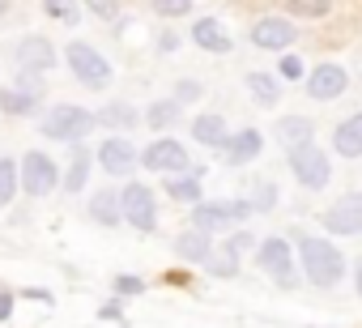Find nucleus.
Here are the masks:
<instances>
[{"mask_svg": "<svg viewBox=\"0 0 362 328\" xmlns=\"http://www.w3.org/2000/svg\"><path fill=\"white\" fill-rule=\"evenodd\" d=\"M13 60H18V69H30V73H52L60 56H56L52 39H43V35H26V39H18V43H13Z\"/></svg>", "mask_w": 362, "mask_h": 328, "instance_id": "12", "label": "nucleus"}, {"mask_svg": "<svg viewBox=\"0 0 362 328\" xmlns=\"http://www.w3.org/2000/svg\"><path fill=\"white\" fill-rule=\"evenodd\" d=\"M39 107H43V98L26 94V90H18V86H5V90H0V115H18V119H30Z\"/></svg>", "mask_w": 362, "mask_h": 328, "instance_id": "24", "label": "nucleus"}, {"mask_svg": "<svg viewBox=\"0 0 362 328\" xmlns=\"http://www.w3.org/2000/svg\"><path fill=\"white\" fill-rule=\"evenodd\" d=\"M354 290H358V298H362V260L354 264Z\"/></svg>", "mask_w": 362, "mask_h": 328, "instance_id": "43", "label": "nucleus"}, {"mask_svg": "<svg viewBox=\"0 0 362 328\" xmlns=\"http://www.w3.org/2000/svg\"><path fill=\"white\" fill-rule=\"evenodd\" d=\"M332 149L341 158H362V111H354L349 119L332 128Z\"/></svg>", "mask_w": 362, "mask_h": 328, "instance_id": "19", "label": "nucleus"}, {"mask_svg": "<svg viewBox=\"0 0 362 328\" xmlns=\"http://www.w3.org/2000/svg\"><path fill=\"white\" fill-rule=\"evenodd\" d=\"M18 197V162L13 158H0V209Z\"/></svg>", "mask_w": 362, "mask_h": 328, "instance_id": "29", "label": "nucleus"}, {"mask_svg": "<svg viewBox=\"0 0 362 328\" xmlns=\"http://www.w3.org/2000/svg\"><path fill=\"white\" fill-rule=\"evenodd\" d=\"M205 269H209L214 277H235V273H239V256H235L230 247H222V256H209Z\"/></svg>", "mask_w": 362, "mask_h": 328, "instance_id": "31", "label": "nucleus"}, {"mask_svg": "<svg viewBox=\"0 0 362 328\" xmlns=\"http://www.w3.org/2000/svg\"><path fill=\"white\" fill-rule=\"evenodd\" d=\"M9 315H13V294L0 290V320H9Z\"/></svg>", "mask_w": 362, "mask_h": 328, "instance_id": "42", "label": "nucleus"}, {"mask_svg": "<svg viewBox=\"0 0 362 328\" xmlns=\"http://www.w3.org/2000/svg\"><path fill=\"white\" fill-rule=\"evenodd\" d=\"M136 162L145 171H153V175H179V171H188V149L175 136H158V141L145 145V153Z\"/></svg>", "mask_w": 362, "mask_h": 328, "instance_id": "9", "label": "nucleus"}, {"mask_svg": "<svg viewBox=\"0 0 362 328\" xmlns=\"http://www.w3.org/2000/svg\"><path fill=\"white\" fill-rule=\"evenodd\" d=\"M119 218L132 226V230H141V235H153L158 230V201H153V192L145 188V184H124L119 188Z\"/></svg>", "mask_w": 362, "mask_h": 328, "instance_id": "7", "label": "nucleus"}, {"mask_svg": "<svg viewBox=\"0 0 362 328\" xmlns=\"http://www.w3.org/2000/svg\"><path fill=\"white\" fill-rule=\"evenodd\" d=\"M90 128H94V115H90L86 107H77V102H56V107L39 119V132H43L47 141H60V145L81 141Z\"/></svg>", "mask_w": 362, "mask_h": 328, "instance_id": "3", "label": "nucleus"}, {"mask_svg": "<svg viewBox=\"0 0 362 328\" xmlns=\"http://www.w3.org/2000/svg\"><path fill=\"white\" fill-rule=\"evenodd\" d=\"M111 286H115V298H132V294H145V281H141V277H132V273H119Z\"/></svg>", "mask_w": 362, "mask_h": 328, "instance_id": "36", "label": "nucleus"}, {"mask_svg": "<svg viewBox=\"0 0 362 328\" xmlns=\"http://www.w3.org/2000/svg\"><path fill=\"white\" fill-rule=\"evenodd\" d=\"M298 264H303V277L320 290H332L341 277H345V256L337 243L320 239V235H307L298 239Z\"/></svg>", "mask_w": 362, "mask_h": 328, "instance_id": "1", "label": "nucleus"}, {"mask_svg": "<svg viewBox=\"0 0 362 328\" xmlns=\"http://www.w3.org/2000/svg\"><path fill=\"white\" fill-rule=\"evenodd\" d=\"M43 13L56 18V22H64V26L81 22V5H77V0H43Z\"/></svg>", "mask_w": 362, "mask_h": 328, "instance_id": "28", "label": "nucleus"}, {"mask_svg": "<svg viewBox=\"0 0 362 328\" xmlns=\"http://www.w3.org/2000/svg\"><path fill=\"white\" fill-rule=\"evenodd\" d=\"M256 264L277 281V286H286V290H294L298 286V269H294V252H290V243L286 239H264L260 243V252H256Z\"/></svg>", "mask_w": 362, "mask_h": 328, "instance_id": "8", "label": "nucleus"}, {"mask_svg": "<svg viewBox=\"0 0 362 328\" xmlns=\"http://www.w3.org/2000/svg\"><path fill=\"white\" fill-rule=\"evenodd\" d=\"M69 153H73V162H69V171H60V188H64L69 197H77V192L86 188V180H90L94 158H90V149H86L81 141H73V145H69Z\"/></svg>", "mask_w": 362, "mask_h": 328, "instance_id": "16", "label": "nucleus"}, {"mask_svg": "<svg viewBox=\"0 0 362 328\" xmlns=\"http://www.w3.org/2000/svg\"><path fill=\"white\" fill-rule=\"evenodd\" d=\"M345 86H349V73H345L341 64H332V60H324V64H315V69L307 73V98H315V102L341 98Z\"/></svg>", "mask_w": 362, "mask_h": 328, "instance_id": "11", "label": "nucleus"}, {"mask_svg": "<svg viewBox=\"0 0 362 328\" xmlns=\"http://www.w3.org/2000/svg\"><path fill=\"white\" fill-rule=\"evenodd\" d=\"M226 136H230V128H226V119H222L218 111H201V115L192 119V141H201L205 149H222Z\"/></svg>", "mask_w": 362, "mask_h": 328, "instance_id": "20", "label": "nucleus"}, {"mask_svg": "<svg viewBox=\"0 0 362 328\" xmlns=\"http://www.w3.org/2000/svg\"><path fill=\"white\" fill-rule=\"evenodd\" d=\"M260 149H264V132L260 128H243V132L222 141V158L230 162V167H247L252 158H260Z\"/></svg>", "mask_w": 362, "mask_h": 328, "instance_id": "15", "label": "nucleus"}, {"mask_svg": "<svg viewBox=\"0 0 362 328\" xmlns=\"http://www.w3.org/2000/svg\"><path fill=\"white\" fill-rule=\"evenodd\" d=\"M277 77H281V81H303V77H307V69H303V60H298V56H281Z\"/></svg>", "mask_w": 362, "mask_h": 328, "instance_id": "37", "label": "nucleus"}, {"mask_svg": "<svg viewBox=\"0 0 362 328\" xmlns=\"http://www.w3.org/2000/svg\"><path fill=\"white\" fill-rule=\"evenodd\" d=\"M252 243H256V239H252V230H235V235H230V239H226V243H222V247H230V252H235V256H243V252H247V247H252Z\"/></svg>", "mask_w": 362, "mask_h": 328, "instance_id": "39", "label": "nucleus"}, {"mask_svg": "<svg viewBox=\"0 0 362 328\" xmlns=\"http://www.w3.org/2000/svg\"><path fill=\"white\" fill-rule=\"evenodd\" d=\"M9 13V0H0V18H5Z\"/></svg>", "mask_w": 362, "mask_h": 328, "instance_id": "44", "label": "nucleus"}, {"mask_svg": "<svg viewBox=\"0 0 362 328\" xmlns=\"http://www.w3.org/2000/svg\"><path fill=\"white\" fill-rule=\"evenodd\" d=\"M294 39H298V30H294L290 18H260V22L252 26V43H256L260 52H286Z\"/></svg>", "mask_w": 362, "mask_h": 328, "instance_id": "14", "label": "nucleus"}, {"mask_svg": "<svg viewBox=\"0 0 362 328\" xmlns=\"http://www.w3.org/2000/svg\"><path fill=\"white\" fill-rule=\"evenodd\" d=\"M192 43L201 47V52H214V56H226L235 43H230V35H226V26L218 22V18H201L197 26H192Z\"/></svg>", "mask_w": 362, "mask_h": 328, "instance_id": "17", "label": "nucleus"}, {"mask_svg": "<svg viewBox=\"0 0 362 328\" xmlns=\"http://www.w3.org/2000/svg\"><path fill=\"white\" fill-rule=\"evenodd\" d=\"M328 235H362V192H345L332 209H324Z\"/></svg>", "mask_w": 362, "mask_h": 328, "instance_id": "13", "label": "nucleus"}, {"mask_svg": "<svg viewBox=\"0 0 362 328\" xmlns=\"http://www.w3.org/2000/svg\"><path fill=\"white\" fill-rule=\"evenodd\" d=\"M179 115H184V107H179L175 98H158V102L145 111V124H149L153 132H166V128H175V124H179Z\"/></svg>", "mask_w": 362, "mask_h": 328, "instance_id": "27", "label": "nucleus"}, {"mask_svg": "<svg viewBox=\"0 0 362 328\" xmlns=\"http://www.w3.org/2000/svg\"><path fill=\"white\" fill-rule=\"evenodd\" d=\"M175 47H179V35L175 30H162L158 35V52H175Z\"/></svg>", "mask_w": 362, "mask_h": 328, "instance_id": "40", "label": "nucleus"}, {"mask_svg": "<svg viewBox=\"0 0 362 328\" xmlns=\"http://www.w3.org/2000/svg\"><path fill=\"white\" fill-rule=\"evenodd\" d=\"M13 86H18V90H26V94H35V98H43V94H47V81H43V73H30V69H22Z\"/></svg>", "mask_w": 362, "mask_h": 328, "instance_id": "34", "label": "nucleus"}, {"mask_svg": "<svg viewBox=\"0 0 362 328\" xmlns=\"http://www.w3.org/2000/svg\"><path fill=\"white\" fill-rule=\"evenodd\" d=\"M273 136H277L281 149H294V145H303V141H315V124H311L307 115H281V119L273 124Z\"/></svg>", "mask_w": 362, "mask_h": 328, "instance_id": "18", "label": "nucleus"}, {"mask_svg": "<svg viewBox=\"0 0 362 328\" xmlns=\"http://www.w3.org/2000/svg\"><path fill=\"white\" fill-rule=\"evenodd\" d=\"M201 180H205V167H188L179 175H166V192L184 205H197L201 201Z\"/></svg>", "mask_w": 362, "mask_h": 328, "instance_id": "21", "label": "nucleus"}, {"mask_svg": "<svg viewBox=\"0 0 362 328\" xmlns=\"http://www.w3.org/2000/svg\"><path fill=\"white\" fill-rule=\"evenodd\" d=\"M247 94H252L260 107H277V102H281V77L252 69V73H247Z\"/></svg>", "mask_w": 362, "mask_h": 328, "instance_id": "25", "label": "nucleus"}, {"mask_svg": "<svg viewBox=\"0 0 362 328\" xmlns=\"http://www.w3.org/2000/svg\"><path fill=\"white\" fill-rule=\"evenodd\" d=\"M290 13L294 18H328L332 13V0H290Z\"/></svg>", "mask_w": 362, "mask_h": 328, "instance_id": "30", "label": "nucleus"}, {"mask_svg": "<svg viewBox=\"0 0 362 328\" xmlns=\"http://www.w3.org/2000/svg\"><path fill=\"white\" fill-rule=\"evenodd\" d=\"M252 218L247 201H197L192 205V230L218 235V230H235Z\"/></svg>", "mask_w": 362, "mask_h": 328, "instance_id": "5", "label": "nucleus"}, {"mask_svg": "<svg viewBox=\"0 0 362 328\" xmlns=\"http://www.w3.org/2000/svg\"><path fill=\"white\" fill-rule=\"evenodd\" d=\"M98 167H103V175H115V180H124V175H132L136 171V145L128 141V136H107L103 145H98Z\"/></svg>", "mask_w": 362, "mask_h": 328, "instance_id": "10", "label": "nucleus"}, {"mask_svg": "<svg viewBox=\"0 0 362 328\" xmlns=\"http://www.w3.org/2000/svg\"><path fill=\"white\" fill-rule=\"evenodd\" d=\"M153 13L158 18H184V13H192V0H153Z\"/></svg>", "mask_w": 362, "mask_h": 328, "instance_id": "35", "label": "nucleus"}, {"mask_svg": "<svg viewBox=\"0 0 362 328\" xmlns=\"http://www.w3.org/2000/svg\"><path fill=\"white\" fill-rule=\"evenodd\" d=\"M197 98H201V86H197V81H179V86H175V102H179V107H184V102H197Z\"/></svg>", "mask_w": 362, "mask_h": 328, "instance_id": "38", "label": "nucleus"}, {"mask_svg": "<svg viewBox=\"0 0 362 328\" xmlns=\"http://www.w3.org/2000/svg\"><path fill=\"white\" fill-rule=\"evenodd\" d=\"M86 9L98 18V22H119V0H86Z\"/></svg>", "mask_w": 362, "mask_h": 328, "instance_id": "33", "label": "nucleus"}, {"mask_svg": "<svg viewBox=\"0 0 362 328\" xmlns=\"http://www.w3.org/2000/svg\"><path fill=\"white\" fill-rule=\"evenodd\" d=\"M18 184L26 197H52L60 188V167L47 149H26L22 167H18Z\"/></svg>", "mask_w": 362, "mask_h": 328, "instance_id": "4", "label": "nucleus"}, {"mask_svg": "<svg viewBox=\"0 0 362 328\" xmlns=\"http://www.w3.org/2000/svg\"><path fill=\"white\" fill-rule=\"evenodd\" d=\"M64 64H69L73 81H77V86H86V90H107V86H111V77H115L111 60H107L98 47H90L86 39H73V43L64 47Z\"/></svg>", "mask_w": 362, "mask_h": 328, "instance_id": "2", "label": "nucleus"}, {"mask_svg": "<svg viewBox=\"0 0 362 328\" xmlns=\"http://www.w3.org/2000/svg\"><path fill=\"white\" fill-rule=\"evenodd\" d=\"M175 252H179V260H188V264H205L214 256V243H209L205 230H184L175 239Z\"/></svg>", "mask_w": 362, "mask_h": 328, "instance_id": "22", "label": "nucleus"}, {"mask_svg": "<svg viewBox=\"0 0 362 328\" xmlns=\"http://www.w3.org/2000/svg\"><path fill=\"white\" fill-rule=\"evenodd\" d=\"M94 124H103V128H111V132H128V128L141 124V111H136L132 102H107V107L94 115Z\"/></svg>", "mask_w": 362, "mask_h": 328, "instance_id": "23", "label": "nucleus"}, {"mask_svg": "<svg viewBox=\"0 0 362 328\" xmlns=\"http://www.w3.org/2000/svg\"><path fill=\"white\" fill-rule=\"evenodd\" d=\"M98 315H103V320H119V315H124V303H119V298H111V303H103V311H98Z\"/></svg>", "mask_w": 362, "mask_h": 328, "instance_id": "41", "label": "nucleus"}, {"mask_svg": "<svg viewBox=\"0 0 362 328\" xmlns=\"http://www.w3.org/2000/svg\"><path fill=\"white\" fill-rule=\"evenodd\" d=\"M90 218H94L98 226H119V222H124V218H119V192H115V188L94 192V197H90Z\"/></svg>", "mask_w": 362, "mask_h": 328, "instance_id": "26", "label": "nucleus"}, {"mask_svg": "<svg viewBox=\"0 0 362 328\" xmlns=\"http://www.w3.org/2000/svg\"><path fill=\"white\" fill-rule=\"evenodd\" d=\"M247 205H252V213H269V209H273V205H277V188H273V184H269V180H260V184H256V192H252V201H247Z\"/></svg>", "mask_w": 362, "mask_h": 328, "instance_id": "32", "label": "nucleus"}, {"mask_svg": "<svg viewBox=\"0 0 362 328\" xmlns=\"http://www.w3.org/2000/svg\"><path fill=\"white\" fill-rule=\"evenodd\" d=\"M286 153H290V171H294V180H298L307 192L328 188V180H332V162H328V153H324L315 141H303V145H294V149H286Z\"/></svg>", "mask_w": 362, "mask_h": 328, "instance_id": "6", "label": "nucleus"}, {"mask_svg": "<svg viewBox=\"0 0 362 328\" xmlns=\"http://www.w3.org/2000/svg\"><path fill=\"white\" fill-rule=\"evenodd\" d=\"M311 328H320V324H311Z\"/></svg>", "mask_w": 362, "mask_h": 328, "instance_id": "45", "label": "nucleus"}]
</instances>
